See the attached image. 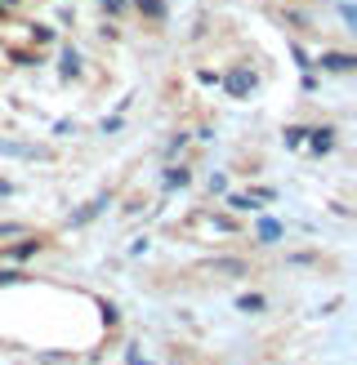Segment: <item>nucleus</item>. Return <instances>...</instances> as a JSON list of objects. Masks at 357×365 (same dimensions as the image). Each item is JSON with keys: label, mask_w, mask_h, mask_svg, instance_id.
Wrapping results in <instances>:
<instances>
[{"label": "nucleus", "mask_w": 357, "mask_h": 365, "mask_svg": "<svg viewBox=\"0 0 357 365\" xmlns=\"http://www.w3.org/2000/svg\"><path fill=\"white\" fill-rule=\"evenodd\" d=\"M0 5H5V9H9V5H14V0H0Z\"/></svg>", "instance_id": "21"}, {"label": "nucleus", "mask_w": 357, "mask_h": 365, "mask_svg": "<svg viewBox=\"0 0 357 365\" xmlns=\"http://www.w3.org/2000/svg\"><path fill=\"white\" fill-rule=\"evenodd\" d=\"M125 361H130V365H148V361H139V352H134V348L125 352Z\"/></svg>", "instance_id": "20"}, {"label": "nucleus", "mask_w": 357, "mask_h": 365, "mask_svg": "<svg viewBox=\"0 0 357 365\" xmlns=\"http://www.w3.org/2000/svg\"><path fill=\"white\" fill-rule=\"evenodd\" d=\"M5 14H9V9H5V5H0V18H5Z\"/></svg>", "instance_id": "22"}, {"label": "nucleus", "mask_w": 357, "mask_h": 365, "mask_svg": "<svg viewBox=\"0 0 357 365\" xmlns=\"http://www.w3.org/2000/svg\"><path fill=\"white\" fill-rule=\"evenodd\" d=\"M206 267L214 277H246V259H210Z\"/></svg>", "instance_id": "7"}, {"label": "nucleus", "mask_w": 357, "mask_h": 365, "mask_svg": "<svg viewBox=\"0 0 357 365\" xmlns=\"http://www.w3.org/2000/svg\"><path fill=\"white\" fill-rule=\"evenodd\" d=\"M237 312H246V317L263 312V294H241V299H237Z\"/></svg>", "instance_id": "11"}, {"label": "nucleus", "mask_w": 357, "mask_h": 365, "mask_svg": "<svg viewBox=\"0 0 357 365\" xmlns=\"http://www.w3.org/2000/svg\"><path fill=\"white\" fill-rule=\"evenodd\" d=\"M31 41H36V45H49V41H54V27H41V23H31Z\"/></svg>", "instance_id": "13"}, {"label": "nucleus", "mask_w": 357, "mask_h": 365, "mask_svg": "<svg viewBox=\"0 0 357 365\" xmlns=\"http://www.w3.org/2000/svg\"><path fill=\"white\" fill-rule=\"evenodd\" d=\"M286 148H303V130H299V125L286 130Z\"/></svg>", "instance_id": "16"}, {"label": "nucleus", "mask_w": 357, "mask_h": 365, "mask_svg": "<svg viewBox=\"0 0 357 365\" xmlns=\"http://www.w3.org/2000/svg\"><path fill=\"white\" fill-rule=\"evenodd\" d=\"M107 205H112V196H94V200H89L85 210H76V214H71V227H85L89 218H94V214H103Z\"/></svg>", "instance_id": "4"}, {"label": "nucleus", "mask_w": 357, "mask_h": 365, "mask_svg": "<svg viewBox=\"0 0 357 365\" xmlns=\"http://www.w3.org/2000/svg\"><path fill=\"white\" fill-rule=\"evenodd\" d=\"M255 236H259V245H277L281 236H286V227L277 223V218H259V227H255Z\"/></svg>", "instance_id": "6"}, {"label": "nucleus", "mask_w": 357, "mask_h": 365, "mask_svg": "<svg viewBox=\"0 0 357 365\" xmlns=\"http://www.w3.org/2000/svg\"><path fill=\"white\" fill-rule=\"evenodd\" d=\"M99 312H103V325H116L121 312H116V303H99Z\"/></svg>", "instance_id": "15"}, {"label": "nucleus", "mask_w": 357, "mask_h": 365, "mask_svg": "<svg viewBox=\"0 0 357 365\" xmlns=\"http://www.w3.org/2000/svg\"><path fill=\"white\" fill-rule=\"evenodd\" d=\"M228 210L250 214V210H259V205H255V196H246V192H232V196H228Z\"/></svg>", "instance_id": "10"}, {"label": "nucleus", "mask_w": 357, "mask_h": 365, "mask_svg": "<svg viewBox=\"0 0 357 365\" xmlns=\"http://www.w3.org/2000/svg\"><path fill=\"white\" fill-rule=\"evenodd\" d=\"M41 245H45V241H36V236H31V241H18V245H0V254L23 263V259H31V254H41Z\"/></svg>", "instance_id": "5"}, {"label": "nucleus", "mask_w": 357, "mask_h": 365, "mask_svg": "<svg viewBox=\"0 0 357 365\" xmlns=\"http://www.w3.org/2000/svg\"><path fill=\"white\" fill-rule=\"evenodd\" d=\"M130 5H134L143 18H152V23H161V18H166V0H130Z\"/></svg>", "instance_id": "8"}, {"label": "nucleus", "mask_w": 357, "mask_h": 365, "mask_svg": "<svg viewBox=\"0 0 357 365\" xmlns=\"http://www.w3.org/2000/svg\"><path fill=\"white\" fill-rule=\"evenodd\" d=\"M223 89H228L232 98H246L250 89H255V71H246V67H232L228 76H223Z\"/></svg>", "instance_id": "1"}, {"label": "nucleus", "mask_w": 357, "mask_h": 365, "mask_svg": "<svg viewBox=\"0 0 357 365\" xmlns=\"http://www.w3.org/2000/svg\"><path fill=\"white\" fill-rule=\"evenodd\" d=\"M125 5H130V0H103V9H107V14H125Z\"/></svg>", "instance_id": "19"}, {"label": "nucleus", "mask_w": 357, "mask_h": 365, "mask_svg": "<svg viewBox=\"0 0 357 365\" xmlns=\"http://www.w3.org/2000/svg\"><path fill=\"white\" fill-rule=\"evenodd\" d=\"M313 67H321V71H353L357 58H353V53H321Z\"/></svg>", "instance_id": "3"}, {"label": "nucleus", "mask_w": 357, "mask_h": 365, "mask_svg": "<svg viewBox=\"0 0 357 365\" xmlns=\"http://www.w3.org/2000/svg\"><path fill=\"white\" fill-rule=\"evenodd\" d=\"M183 143H188V134H174V138H170V148H166V156H178V148H183Z\"/></svg>", "instance_id": "18"}, {"label": "nucleus", "mask_w": 357, "mask_h": 365, "mask_svg": "<svg viewBox=\"0 0 357 365\" xmlns=\"http://www.w3.org/2000/svg\"><path fill=\"white\" fill-rule=\"evenodd\" d=\"M188 182H192V170L188 165H170L166 170V187H188Z\"/></svg>", "instance_id": "9"}, {"label": "nucleus", "mask_w": 357, "mask_h": 365, "mask_svg": "<svg viewBox=\"0 0 357 365\" xmlns=\"http://www.w3.org/2000/svg\"><path fill=\"white\" fill-rule=\"evenodd\" d=\"M9 236H27V223H0V241H9Z\"/></svg>", "instance_id": "14"}, {"label": "nucleus", "mask_w": 357, "mask_h": 365, "mask_svg": "<svg viewBox=\"0 0 357 365\" xmlns=\"http://www.w3.org/2000/svg\"><path fill=\"white\" fill-rule=\"evenodd\" d=\"M14 281H23V272H18V267H5V272H0V285H14Z\"/></svg>", "instance_id": "17"}, {"label": "nucleus", "mask_w": 357, "mask_h": 365, "mask_svg": "<svg viewBox=\"0 0 357 365\" xmlns=\"http://www.w3.org/2000/svg\"><path fill=\"white\" fill-rule=\"evenodd\" d=\"M63 76H81V53L71 49V45L63 49Z\"/></svg>", "instance_id": "12"}, {"label": "nucleus", "mask_w": 357, "mask_h": 365, "mask_svg": "<svg viewBox=\"0 0 357 365\" xmlns=\"http://www.w3.org/2000/svg\"><path fill=\"white\" fill-rule=\"evenodd\" d=\"M303 143H308L317 156H326L335 148V130H331V125H321V130H303Z\"/></svg>", "instance_id": "2"}]
</instances>
